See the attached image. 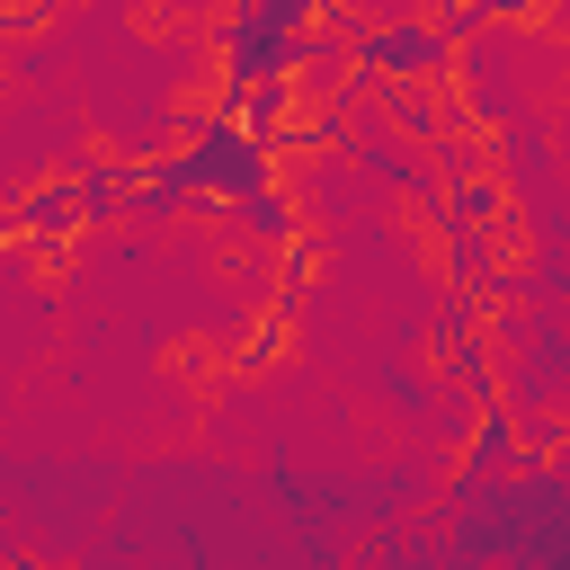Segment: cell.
I'll list each match as a JSON object with an SVG mask.
<instances>
[{"label":"cell","instance_id":"obj_1","mask_svg":"<svg viewBox=\"0 0 570 570\" xmlns=\"http://www.w3.org/2000/svg\"><path fill=\"white\" fill-rule=\"evenodd\" d=\"M258 187H267V142H249V134H232V116H214V134H196L142 187V205H169V196H258Z\"/></svg>","mask_w":570,"mask_h":570},{"label":"cell","instance_id":"obj_2","mask_svg":"<svg viewBox=\"0 0 570 570\" xmlns=\"http://www.w3.org/2000/svg\"><path fill=\"white\" fill-rule=\"evenodd\" d=\"M356 62L365 71H392V80H410V71H436L445 62V36L436 27H374V36H356Z\"/></svg>","mask_w":570,"mask_h":570},{"label":"cell","instance_id":"obj_3","mask_svg":"<svg viewBox=\"0 0 570 570\" xmlns=\"http://www.w3.org/2000/svg\"><path fill=\"white\" fill-rule=\"evenodd\" d=\"M454 18H508V9H525V0H445Z\"/></svg>","mask_w":570,"mask_h":570}]
</instances>
